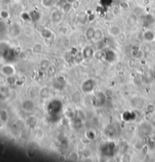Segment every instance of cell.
<instances>
[{
	"instance_id": "1",
	"label": "cell",
	"mask_w": 155,
	"mask_h": 162,
	"mask_svg": "<svg viewBox=\"0 0 155 162\" xmlns=\"http://www.w3.org/2000/svg\"><path fill=\"white\" fill-rule=\"evenodd\" d=\"M95 83L93 80L92 79L86 80L82 85V90L85 93H89L91 91L93 90V89L95 88Z\"/></svg>"
},
{
	"instance_id": "2",
	"label": "cell",
	"mask_w": 155,
	"mask_h": 162,
	"mask_svg": "<svg viewBox=\"0 0 155 162\" xmlns=\"http://www.w3.org/2000/svg\"><path fill=\"white\" fill-rule=\"evenodd\" d=\"M50 18L54 24H59L63 19L62 12H61L60 10H58V9H55L51 13Z\"/></svg>"
},
{
	"instance_id": "3",
	"label": "cell",
	"mask_w": 155,
	"mask_h": 162,
	"mask_svg": "<svg viewBox=\"0 0 155 162\" xmlns=\"http://www.w3.org/2000/svg\"><path fill=\"white\" fill-rule=\"evenodd\" d=\"M108 33L111 36H119L122 33V28L119 25H112L108 29Z\"/></svg>"
},
{
	"instance_id": "4",
	"label": "cell",
	"mask_w": 155,
	"mask_h": 162,
	"mask_svg": "<svg viewBox=\"0 0 155 162\" xmlns=\"http://www.w3.org/2000/svg\"><path fill=\"white\" fill-rule=\"evenodd\" d=\"M2 72L3 73L4 75H6L7 77H12V75H14L15 70H14L13 66L10 65H4L2 67Z\"/></svg>"
},
{
	"instance_id": "5",
	"label": "cell",
	"mask_w": 155,
	"mask_h": 162,
	"mask_svg": "<svg viewBox=\"0 0 155 162\" xmlns=\"http://www.w3.org/2000/svg\"><path fill=\"white\" fill-rule=\"evenodd\" d=\"M142 37L146 42H152L155 39V33L151 30H147L143 33Z\"/></svg>"
},
{
	"instance_id": "6",
	"label": "cell",
	"mask_w": 155,
	"mask_h": 162,
	"mask_svg": "<svg viewBox=\"0 0 155 162\" xmlns=\"http://www.w3.org/2000/svg\"><path fill=\"white\" fill-rule=\"evenodd\" d=\"M95 35V29L92 27H88L85 31V37L88 41L94 40Z\"/></svg>"
},
{
	"instance_id": "7",
	"label": "cell",
	"mask_w": 155,
	"mask_h": 162,
	"mask_svg": "<svg viewBox=\"0 0 155 162\" xmlns=\"http://www.w3.org/2000/svg\"><path fill=\"white\" fill-rule=\"evenodd\" d=\"M33 102L31 100H26L22 104V108L26 110V111H30L33 108Z\"/></svg>"
},
{
	"instance_id": "8",
	"label": "cell",
	"mask_w": 155,
	"mask_h": 162,
	"mask_svg": "<svg viewBox=\"0 0 155 162\" xmlns=\"http://www.w3.org/2000/svg\"><path fill=\"white\" fill-rule=\"evenodd\" d=\"M104 38V32L101 28H96L95 29V39L96 41H100Z\"/></svg>"
},
{
	"instance_id": "9",
	"label": "cell",
	"mask_w": 155,
	"mask_h": 162,
	"mask_svg": "<svg viewBox=\"0 0 155 162\" xmlns=\"http://www.w3.org/2000/svg\"><path fill=\"white\" fill-rule=\"evenodd\" d=\"M41 5L45 8H52L55 5V0H41Z\"/></svg>"
},
{
	"instance_id": "10",
	"label": "cell",
	"mask_w": 155,
	"mask_h": 162,
	"mask_svg": "<svg viewBox=\"0 0 155 162\" xmlns=\"http://www.w3.org/2000/svg\"><path fill=\"white\" fill-rule=\"evenodd\" d=\"M73 8V5L71 3H68L67 2H65L64 5L62 6V12L64 13H69L71 12Z\"/></svg>"
},
{
	"instance_id": "11",
	"label": "cell",
	"mask_w": 155,
	"mask_h": 162,
	"mask_svg": "<svg viewBox=\"0 0 155 162\" xmlns=\"http://www.w3.org/2000/svg\"><path fill=\"white\" fill-rule=\"evenodd\" d=\"M93 49L91 47H86L83 51V57L85 58H90L93 55Z\"/></svg>"
},
{
	"instance_id": "12",
	"label": "cell",
	"mask_w": 155,
	"mask_h": 162,
	"mask_svg": "<svg viewBox=\"0 0 155 162\" xmlns=\"http://www.w3.org/2000/svg\"><path fill=\"white\" fill-rule=\"evenodd\" d=\"M136 23V18L135 15H130L129 18H127V24H129L130 26L135 25Z\"/></svg>"
},
{
	"instance_id": "13",
	"label": "cell",
	"mask_w": 155,
	"mask_h": 162,
	"mask_svg": "<svg viewBox=\"0 0 155 162\" xmlns=\"http://www.w3.org/2000/svg\"><path fill=\"white\" fill-rule=\"evenodd\" d=\"M41 34L42 35V36L45 38V39H49L52 36V33L50 30H47V29H45V30H42V31L41 32Z\"/></svg>"
},
{
	"instance_id": "14",
	"label": "cell",
	"mask_w": 155,
	"mask_h": 162,
	"mask_svg": "<svg viewBox=\"0 0 155 162\" xmlns=\"http://www.w3.org/2000/svg\"><path fill=\"white\" fill-rule=\"evenodd\" d=\"M0 18L2 19L6 20L9 18V12L6 10H2L0 12Z\"/></svg>"
},
{
	"instance_id": "15",
	"label": "cell",
	"mask_w": 155,
	"mask_h": 162,
	"mask_svg": "<svg viewBox=\"0 0 155 162\" xmlns=\"http://www.w3.org/2000/svg\"><path fill=\"white\" fill-rule=\"evenodd\" d=\"M65 2H68V3H71L72 5H73L75 2H77V0H65Z\"/></svg>"
}]
</instances>
